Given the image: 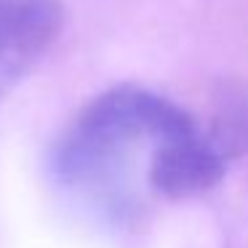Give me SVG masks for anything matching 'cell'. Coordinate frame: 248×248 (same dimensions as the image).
I'll use <instances>...</instances> for the list:
<instances>
[{
	"label": "cell",
	"instance_id": "cell-2",
	"mask_svg": "<svg viewBox=\"0 0 248 248\" xmlns=\"http://www.w3.org/2000/svg\"><path fill=\"white\" fill-rule=\"evenodd\" d=\"M62 24V0H0V99L46 56Z\"/></svg>",
	"mask_w": 248,
	"mask_h": 248
},
{
	"label": "cell",
	"instance_id": "cell-1",
	"mask_svg": "<svg viewBox=\"0 0 248 248\" xmlns=\"http://www.w3.org/2000/svg\"><path fill=\"white\" fill-rule=\"evenodd\" d=\"M195 118L171 99L139 86H118L80 109L56 150L62 182L112 216L134 208L131 179L144 160L147 176L157 147L192 128Z\"/></svg>",
	"mask_w": 248,
	"mask_h": 248
}]
</instances>
